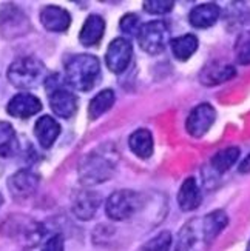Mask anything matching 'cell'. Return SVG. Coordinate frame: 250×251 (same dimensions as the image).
<instances>
[{"mask_svg": "<svg viewBox=\"0 0 250 251\" xmlns=\"http://www.w3.org/2000/svg\"><path fill=\"white\" fill-rule=\"evenodd\" d=\"M128 145H130V150L140 159H148L153 154V136H151V133L145 128L136 129L135 133L130 136Z\"/></svg>", "mask_w": 250, "mask_h": 251, "instance_id": "obj_20", "label": "cell"}, {"mask_svg": "<svg viewBox=\"0 0 250 251\" xmlns=\"http://www.w3.org/2000/svg\"><path fill=\"white\" fill-rule=\"evenodd\" d=\"M19 150V142L14 128L6 122H0V157L14 156Z\"/></svg>", "mask_w": 250, "mask_h": 251, "instance_id": "obj_23", "label": "cell"}, {"mask_svg": "<svg viewBox=\"0 0 250 251\" xmlns=\"http://www.w3.org/2000/svg\"><path fill=\"white\" fill-rule=\"evenodd\" d=\"M139 205H140V199L136 191L119 190L108 198L105 211L107 216L113 221H125L139 210Z\"/></svg>", "mask_w": 250, "mask_h": 251, "instance_id": "obj_7", "label": "cell"}, {"mask_svg": "<svg viewBox=\"0 0 250 251\" xmlns=\"http://www.w3.org/2000/svg\"><path fill=\"white\" fill-rule=\"evenodd\" d=\"M101 205V196L99 193L91 190H82L74 196L73 199V213L79 219H91L96 214L97 208Z\"/></svg>", "mask_w": 250, "mask_h": 251, "instance_id": "obj_13", "label": "cell"}, {"mask_svg": "<svg viewBox=\"0 0 250 251\" xmlns=\"http://www.w3.org/2000/svg\"><path fill=\"white\" fill-rule=\"evenodd\" d=\"M105 31V22L101 16L91 14L86 17L83 22V26L81 29L79 40L83 47H93L96 43H99Z\"/></svg>", "mask_w": 250, "mask_h": 251, "instance_id": "obj_18", "label": "cell"}, {"mask_svg": "<svg viewBox=\"0 0 250 251\" xmlns=\"http://www.w3.org/2000/svg\"><path fill=\"white\" fill-rule=\"evenodd\" d=\"M236 60L243 65H250V32H243L238 36L235 43Z\"/></svg>", "mask_w": 250, "mask_h": 251, "instance_id": "obj_25", "label": "cell"}, {"mask_svg": "<svg viewBox=\"0 0 250 251\" xmlns=\"http://www.w3.org/2000/svg\"><path fill=\"white\" fill-rule=\"evenodd\" d=\"M39 187V177L29 170H20L8 179L9 193L16 199H27L34 194Z\"/></svg>", "mask_w": 250, "mask_h": 251, "instance_id": "obj_11", "label": "cell"}, {"mask_svg": "<svg viewBox=\"0 0 250 251\" xmlns=\"http://www.w3.org/2000/svg\"><path fill=\"white\" fill-rule=\"evenodd\" d=\"M215 119H216V111L212 105L201 103L198 106H194L190 111L186 122L187 133L196 139L202 137L212 128Z\"/></svg>", "mask_w": 250, "mask_h": 251, "instance_id": "obj_9", "label": "cell"}, {"mask_svg": "<svg viewBox=\"0 0 250 251\" xmlns=\"http://www.w3.org/2000/svg\"><path fill=\"white\" fill-rule=\"evenodd\" d=\"M28 19L24 11H20L14 5H6L0 11V29L2 34L13 39L17 36L25 34V29L28 28Z\"/></svg>", "mask_w": 250, "mask_h": 251, "instance_id": "obj_10", "label": "cell"}, {"mask_svg": "<svg viewBox=\"0 0 250 251\" xmlns=\"http://www.w3.org/2000/svg\"><path fill=\"white\" fill-rule=\"evenodd\" d=\"M240 173H250V154L240 163Z\"/></svg>", "mask_w": 250, "mask_h": 251, "instance_id": "obj_30", "label": "cell"}, {"mask_svg": "<svg viewBox=\"0 0 250 251\" xmlns=\"http://www.w3.org/2000/svg\"><path fill=\"white\" fill-rule=\"evenodd\" d=\"M101 75V65L91 54H78L73 56L65 68L67 85L79 91H90L97 83Z\"/></svg>", "mask_w": 250, "mask_h": 251, "instance_id": "obj_3", "label": "cell"}, {"mask_svg": "<svg viewBox=\"0 0 250 251\" xmlns=\"http://www.w3.org/2000/svg\"><path fill=\"white\" fill-rule=\"evenodd\" d=\"M2 203H3V199H2V194H0V206H2Z\"/></svg>", "mask_w": 250, "mask_h": 251, "instance_id": "obj_31", "label": "cell"}, {"mask_svg": "<svg viewBox=\"0 0 250 251\" xmlns=\"http://www.w3.org/2000/svg\"><path fill=\"white\" fill-rule=\"evenodd\" d=\"M202 196L201 190L198 187L196 180L193 177H189L182 182L181 188L178 191V205L182 211H193L201 205Z\"/></svg>", "mask_w": 250, "mask_h": 251, "instance_id": "obj_16", "label": "cell"}, {"mask_svg": "<svg viewBox=\"0 0 250 251\" xmlns=\"http://www.w3.org/2000/svg\"><path fill=\"white\" fill-rule=\"evenodd\" d=\"M119 25H121V29L125 36H130V37H133V36H138L139 34V31H140V19L136 16V14H132V13H128L125 14L121 22H119Z\"/></svg>", "mask_w": 250, "mask_h": 251, "instance_id": "obj_27", "label": "cell"}, {"mask_svg": "<svg viewBox=\"0 0 250 251\" xmlns=\"http://www.w3.org/2000/svg\"><path fill=\"white\" fill-rule=\"evenodd\" d=\"M235 68L229 63H210L199 73V80L205 86H215L235 77Z\"/></svg>", "mask_w": 250, "mask_h": 251, "instance_id": "obj_15", "label": "cell"}, {"mask_svg": "<svg viewBox=\"0 0 250 251\" xmlns=\"http://www.w3.org/2000/svg\"><path fill=\"white\" fill-rule=\"evenodd\" d=\"M221 16V8L216 3H202L190 11V24L194 28H210Z\"/></svg>", "mask_w": 250, "mask_h": 251, "instance_id": "obj_17", "label": "cell"}, {"mask_svg": "<svg viewBox=\"0 0 250 251\" xmlns=\"http://www.w3.org/2000/svg\"><path fill=\"white\" fill-rule=\"evenodd\" d=\"M171 234L168 231H162L158 236H155L153 239L142 247V251H170L171 248Z\"/></svg>", "mask_w": 250, "mask_h": 251, "instance_id": "obj_26", "label": "cell"}, {"mask_svg": "<svg viewBox=\"0 0 250 251\" xmlns=\"http://www.w3.org/2000/svg\"><path fill=\"white\" fill-rule=\"evenodd\" d=\"M34 134L43 148H50L60 134V126L51 116H42L34 125Z\"/></svg>", "mask_w": 250, "mask_h": 251, "instance_id": "obj_19", "label": "cell"}, {"mask_svg": "<svg viewBox=\"0 0 250 251\" xmlns=\"http://www.w3.org/2000/svg\"><path fill=\"white\" fill-rule=\"evenodd\" d=\"M246 251H250V241H249V245H247V250Z\"/></svg>", "mask_w": 250, "mask_h": 251, "instance_id": "obj_32", "label": "cell"}, {"mask_svg": "<svg viewBox=\"0 0 250 251\" xmlns=\"http://www.w3.org/2000/svg\"><path fill=\"white\" fill-rule=\"evenodd\" d=\"M40 22L45 29L54 31V32H62L65 29H68L71 24V16L67 9L50 5L40 11Z\"/></svg>", "mask_w": 250, "mask_h": 251, "instance_id": "obj_14", "label": "cell"}, {"mask_svg": "<svg viewBox=\"0 0 250 251\" xmlns=\"http://www.w3.org/2000/svg\"><path fill=\"white\" fill-rule=\"evenodd\" d=\"M42 251H63V239L62 236L56 234V236H51L45 247L42 248Z\"/></svg>", "mask_w": 250, "mask_h": 251, "instance_id": "obj_29", "label": "cell"}, {"mask_svg": "<svg viewBox=\"0 0 250 251\" xmlns=\"http://www.w3.org/2000/svg\"><path fill=\"white\" fill-rule=\"evenodd\" d=\"M198 37L193 36V34H186V36H181L176 37L170 42V47H171V52L178 60H187L190 59L194 52L198 50Z\"/></svg>", "mask_w": 250, "mask_h": 251, "instance_id": "obj_21", "label": "cell"}, {"mask_svg": "<svg viewBox=\"0 0 250 251\" xmlns=\"http://www.w3.org/2000/svg\"><path fill=\"white\" fill-rule=\"evenodd\" d=\"M173 8V2L168 0H150L144 3V9L150 14H167Z\"/></svg>", "mask_w": 250, "mask_h": 251, "instance_id": "obj_28", "label": "cell"}, {"mask_svg": "<svg viewBox=\"0 0 250 251\" xmlns=\"http://www.w3.org/2000/svg\"><path fill=\"white\" fill-rule=\"evenodd\" d=\"M133 57V45L128 39H114L108 45L105 60L107 67L113 73H122L132 62Z\"/></svg>", "mask_w": 250, "mask_h": 251, "instance_id": "obj_8", "label": "cell"}, {"mask_svg": "<svg viewBox=\"0 0 250 251\" xmlns=\"http://www.w3.org/2000/svg\"><path fill=\"white\" fill-rule=\"evenodd\" d=\"M114 93L111 90H104L101 93H97L90 105H88V116L90 119H97L101 117L104 113H107L114 103Z\"/></svg>", "mask_w": 250, "mask_h": 251, "instance_id": "obj_24", "label": "cell"}, {"mask_svg": "<svg viewBox=\"0 0 250 251\" xmlns=\"http://www.w3.org/2000/svg\"><path fill=\"white\" fill-rule=\"evenodd\" d=\"M238 159H240V148L229 147L216 152L210 160V165L216 173L221 174L225 173L227 170H230L238 162Z\"/></svg>", "mask_w": 250, "mask_h": 251, "instance_id": "obj_22", "label": "cell"}, {"mask_svg": "<svg viewBox=\"0 0 250 251\" xmlns=\"http://www.w3.org/2000/svg\"><path fill=\"white\" fill-rule=\"evenodd\" d=\"M43 79H47V68L36 57L17 59L8 68V80L19 90L37 86Z\"/></svg>", "mask_w": 250, "mask_h": 251, "instance_id": "obj_4", "label": "cell"}, {"mask_svg": "<svg viewBox=\"0 0 250 251\" xmlns=\"http://www.w3.org/2000/svg\"><path fill=\"white\" fill-rule=\"evenodd\" d=\"M117 156L111 145L94 148L79 162V177L85 185L105 182L116 168Z\"/></svg>", "mask_w": 250, "mask_h": 251, "instance_id": "obj_2", "label": "cell"}, {"mask_svg": "<svg viewBox=\"0 0 250 251\" xmlns=\"http://www.w3.org/2000/svg\"><path fill=\"white\" fill-rule=\"evenodd\" d=\"M42 110V103L36 96L28 93H20L14 96L6 105V111L17 119H28Z\"/></svg>", "mask_w": 250, "mask_h": 251, "instance_id": "obj_12", "label": "cell"}, {"mask_svg": "<svg viewBox=\"0 0 250 251\" xmlns=\"http://www.w3.org/2000/svg\"><path fill=\"white\" fill-rule=\"evenodd\" d=\"M227 222V214L220 210L194 217L181 230L175 251H209Z\"/></svg>", "mask_w": 250, "mask_h": 251, "instance_id": "obj_1", "label": "cell"}, {"mask_svg": "<svg viewBox=\"0 0 250 251\" xmlns=\"http://www.w3.org/2000/svg\"><path fill=\"white\" fill-rule=\"evenodd\" d=\"M139 45L148 54H158L170 43V29L166 22L153 20L140 26L138 34Z\"/></svg>", "mask_w": 250, "mask_h": 251, "instance_id": "obj_6", "label": "cell"}, {"mask_svg": "<svg viewBox=\"0 0 250 251\" xmlns=\"http://www.w3.org/2000/svg\"><path fill=\"white\" fill-rule=\"evenodd\" d=\"M47 91L50 96V106L56 116L68 119L76 113L78 97L68 90L67 83L59 75H47Z\"/></svg>", "mask_w": 250, "mask_h": 251, "instance_id": "obj_5", "label": "cell"}]
</instances>
